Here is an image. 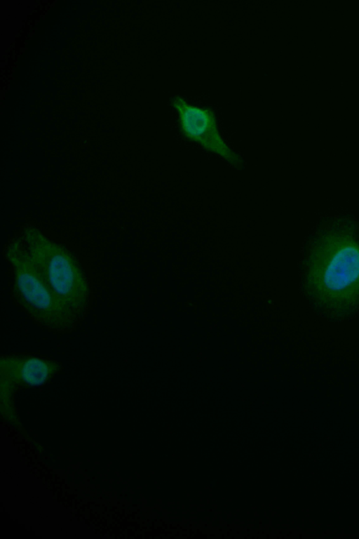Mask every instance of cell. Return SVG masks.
Segmentation results:
<instances>
[{
	"instance_id": "3957f363",
	"label": "cell",
	"mask_w": 359,
	"mask_h": 539,
	"mask_svg": "<svg viewBox=\"0 0 359 539\" xmlns=\"http://www.w3.org/2000/svg\"><path fill=\"white\" fill-rule=\"evenodd\" d=\"M5 258L12 274L11 298L40 328L55 333L74 331L53 294L32 264L23 241L16 239L6 247Z\"/></svg>"
},
{
	"instance_id": "6da1fadb",
	"label": "cell",
	"mask_w": 359,
	"mask_h": 539,
	"mask_svg": "<svg viewBox=\"0 0 359 539\" xmlns=\"http://www.w3.org/2000/svg\"><path fill=\"white\" fill-rule=\"evenodd\" d=\"M302 288L313 310L332 322L359 313V222L320 218L304 245Z\"/></svg>"
},
{
	"instance_id": "7a4b0ae2",
	"label": "cell",
	"mask_w": 359,
	"mask_h": 539,
	"mask_svg": "<svg viewBox=\"0 0 359 539\" xmlns=\"http://www.w3.org/2000/svg\"><path fill=\"white\" fill-rule=\"evenodd\" d=\"M22 241L36 272L74 331L86 318L93 300L85 270L69 251L36 228L25 229Z\"/></svg>"
},
{
	"instance_id": "277c9868",
	"label": "cell",
	"mask_w": 359,
	"mask_h": 539,
	"mask_svg": "<svg viewBox=\"0 0 359 539\" xmlns=\"http://www.w3.org/2000/svg\"><path fill=\"white\" fill-rule=\"evenodd\" d=\"M170 104L177 113V126L184 138L197 144L206 152L218 156L231 166L238 169L243 168L241 156L222 138L215 112L211 107L194 105L180 95L172 97Z\"/></svg>"
},
{
	"instance_id": "5b68a950",
	"label": "cell",
	"mask_w": 359,
	"mask_h": 539,
	"mask_svg": "<svg viewBox=\"0 0 359 539\" xmlns=\"http://www.w3.org/2000/svg\"><path fill=\"white\" fill-rule=\"evenodd\" d=\"M62 369L55 359L30 353L1 355V389L6 398L18 386L38 387L50 380Z\"/></svg>"
}]
</instances>
